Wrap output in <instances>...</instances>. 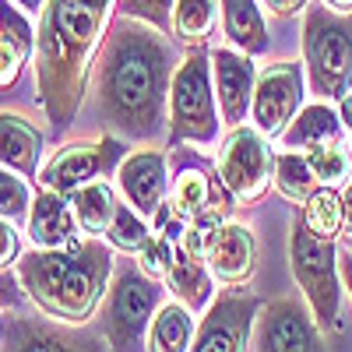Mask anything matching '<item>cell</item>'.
Segmentation results:
<instances>
[{"instance_id": "484cf974", "label": "cell", "mask_w": 352, "mask_h": 352, "mask_svg": "<svg viewBox=\"0 0 352 352\" xmlns=\"http://www.w3.org/2000/svg\"><path fill=\"white\" fill-rule=\"evenodd\" d=\"M272 184H275V190H278L285 201H292V204H303V201L320 187V184H317V176H314V169H310L307 152H292V148L275 152Z\"/></svg>"}, {"instance_id": "2e32d148", "label": "cell", "mask_w": 352, "mask_h": 352, "mask_svg": "<svg viewBox=\"0 0 352 352\" xmlns=\"http://www.w3.org/2000/svg\"><path fill=\"white\" fill-rule=\"evenodd\" d=\"M208 268L215 275V282L222 285H240L254 275L257 268V243H254V232L240 222H226L215 240L208 247Z\"/></svg>"}, {"instance_id": "74e56055", "label": "cell", "mask_w": 352, "mask_h": 352, "mask_svg": "<svg viewBox=\"0 0 352 352\" xmlns=\"http://www.w3.org/2000/svg\"><path fill=\"white\" fill-rule=\"evenodd\" d=\"M338 272H342V285L352 300V250L349 247H338Z\"/></svg>"}, {"instance_id": "ba28073f", "label": "cell", "mask_w": 352, "mask_h": 352, "mask_svg": "<svg viewBox=\"0 0 352 352\" xmlns=\"http://www.w3.org/2000/svg\"><path fill=\"white\" fill-rule=\"evenodd\" d=\"M272 166H275V152L268 148V141L257 127H232L219 148L215 169L219 180L229 190L232 204H254L268 194L272 187Z\"/></svg>"}, {"instance_id": "8d00e7d4", "label": "cell", "mask_w": 352, "mask_h": 352, "mask_svg": "<svg viewBox=\"0 0 352 352\" xmlns=\"http://www.w3.org/2000/svg\"><path fill=\"white\" fill-rule=\"evenodd\" d=\"M261 4L268 8L272 14H278V18H292V14L307 11V4H310V0H261Z\"/></svg>"}, {"instance_id": "9c48e42d", "label": "cell", "mask_w": 352, "mask_h": 352, "mask_svg": "<svg viewBox=\"0 0 352 352\" xmlns=\"http://www.w3.org/2000/svg\"><path fill=\"white\" fill-rule=\"evenodd\" d=\"M124 155L127 144L116 134H106L99 141H71L56 155H50L46 166H39V187H50L56 194H74L81 184L116 173Z\"/></svg>"}, {"instance_id": "277c9868", "label": "cell", "mask_w": 352, "mask_h": 352, "mask_svg": "<svg viewBox=\"0 0 352 352\" xmlns=\"http://www.w3.org/2000/svg\"><path fill=\"white\" fill-rule=\"evenodd\" d=\"M303 67L310 96L324 102L352 96V11L342 14L324 0H310L303 11Z\"/></svg>"}, {"instance_id": "3957f363", "label": "cell", "mask_w": 352, "mask_h": 352, "mask_svg": "<svg viewBox=\"0 0 352 352\" xmlns=\"http://www.w3.org/2000/svg\"><path fill=\"white\" fill-rule=\"evenodd\" d=\"M14 275L43 317L81 328L106 300L113 250L99 236L74 240L67 247H32L18 254Z\"/></svg>"}, {"instance_id": "603a6c76", "label": "cell", "mask_w": 352, "mask_h": 352, "mask_svg": "<svg viewBox=\"0 0 352 352\" xmlns=\"http://www.w3.org/2000/svg\"><path fill=\"white\" fill-rule=\"evenodd\" d=\"M71 197V208H74V219H78V226H81V232L85 236H106V229H109V222H113V215H116V190H113V184L109 180H88V184H81L74 194H67Z\"/></svg>"}, {"instance_id": "f546056e", "label": "cell", "mask_w": 352, "mask_h": 352, "mask_svg": "<svg viewBox=\"0 0 352 352\" xmlns=\"http://www.w3.org/2000/svg\"><path fill=\"white\" fill-rule=\"evenodd\" d=\"M148 236H152L148 219L138 215L127 201H124V204H116V215H113V222H109V229H106V243H109L113 250L138 254Z\"/></svg>"}, {"instance_id": "8fae6325", "label": "cell", "mask_w": 352, "mask_h": 352, "mask_svg": "<svg viewBox=\"0 0 352 352\" xmlns=\"http://www.w3.org/2000/svg\"><path fill=\"white\" fill-rule=\"evenodd\" d=\"M303 67L292 60L268 64L257 74L254 102H250V124L264 138H278L289 120L303 109Z\"/></svg>"}, {"instance_id": "60d3db41", "label": "cell", "mask_w": 352, "mask_h": 352, "mask_svg": "<svg viewBox=\"0 0 352 352\" xmlns=\"http://www.w3.org/2000/svg\"><path fill=\"white\" fill-rule=\"evenodd\" d=\"M328 8H335V11H342V14H349L352 11V0H324Z\"/></svg>"}, {"instance_id": "d4e9b609", "label": "cell", "mask_w": 352, "mask_h": 352, "mask_svg": "<svg viewBox=\"0 0 352 352\" xmlns=\"http://www.w3.org/2000/svg\"><path fill=\"white\" fill-rule=\"evenodd\" d=\"M0 349H81L78 335L60 331V320H4L0 331Z\"/></svg>"}, {"instance_id": "ab89813d", "label": "cell", "mask_w": 352, "mask_h": 352, "mask_svg": "<svg viewBox=\"0 0 352 352\" xmlns=\"http://www.w3.org/2000/svg\"><path fill=\"white\" fill-rule=\"evenodd\" d=\"M14 4L25 11V14H32V18H39L43 14V8H46V0H14Z\"/></svg>"}, {"instance_id": "836d02e7", "label": "cell", "mask_w": 352, "mask_h": 352, "mask_svg": "<svg viewBox=\"0 0 352 352\" xmlns=\"http://www.w3.org/2000/svg\"><path fill=\"white\" fill-rule=\"evenodd\" d=\"M173 4H176V0H116V11L131 14V18H138V21H148V25L162 28V32H169Z\"/></svg>"}, {"instance_id": "1f68e13d", "label": "cell", "mask_w": 352, "mask_h": 352, "mask_svg": "<svg viewBox=\"0 0 352 352\" xmlns=\"http://www.w3.org/2000/svg\"><path fill=\"white\" fill-rule=\"evenodd\" d=\"M32 187H28V176L0 166V215L11 222H28L32 212Z\"/></svg>"}, {"instance_id": "d6986e66", "label": "cell", "mask_w": 352, "mask_h": 352, "mask_svg": "<svg viewBox=\"0 0 352 352\" xmlns=\"http://www.w3.org/2000/svg\"><path fill=\"white\" fill-rule=\"evenodd\" d=\"M219 8H222V36L229 39V46L250 56H264L272 50L268 21H264L257 0H219Z\"/></svg>"}, {"instance_id": "5bb4252c", "label": "cell", "mask_w": 352, "mask_h": 352, "mask_svg": "<svg viewBox=\"0 0 352 352\" xmlns=\"http://www.w3.org/2000/svg\"><path fill=\"white\" fill-rule=\"evenodd\" d=\"M212 78H215V96L222 109L226 127H240L250 116L254 102V85H257V64L254 56L236 46H219L212 50Z\"/></svg>"}, {"instance_id": "f1b7e54d", "label": "cell", "mask_w": 352, "mask_h": 352, "mask_svg": "<svg viewBox=\"0 0 352 352\" xmlns=\"http://www.w3.org/2000/svg\"><path fill=\"white\" fill-rule=\"evenodd\" d=\"M307 159H310V169H314L320 187H342L352 180V148H345V141L310 148Z\"/></svg>"}, {"instance_id": "9a60e30c", "label": "cell", "mask_w": 352, "mask_h": 352, "mask_svg": "<svg viewBox=\"0 0 352 352\" xmlns=\"http://www.w3.org/2000/svg\"><path fill=\"white\" fill-rule=\"evenodd\" d=\"M215 201H232L229 197V190L222 187V180H219V169H215V176H212V169L204 166L201 159H184L180 155V162H176V173L169 176V197H166V204H169V212L180 219V222H187V219H194L197 212H204L208 204H215Z\"/></svg>"}, {"instance_id": "e575fe53", "label": "cell", "mask_w": 352, "mask_h": 352, "mask_svg": "<svg viewBox=\"0 0 352 352\" xmlns=\"http://www.w3.org/2000/svg\"><path fill=\"white\" fill-rule=\"evenodd\" d=\"M18 254H21L18 229H14V222H11V219L0 215V272H8L11 264L18 261Z\"/></svg>"}, {"instance_id": "f35d334b", "label": "cell", "mask_w": 352, "mask_h": 352, "mask_svg": "<svg viewBox=\"0 0 352 352\" xmlns=\"http://www.w3.org/2000/svg\"><path fill=\"white\" fill-rule=\"evenodd\" d=\"M342 208H345V232H342V236H352V180L342 190Z\"/></svg>"}, {"instance_id": "5b68a950", "label": "cell", "mask_w": 352, "mask_h": 352, "mask_svg": "<svg viewBox=\"0 0 352 352\" xmlns=\"http://www.w3.org/2000/svg\"><path fill=\"white\" fill-rule=\"evenodd\" d=\"M222 109L212 78V53L187 50L169 81V144H197L212 148L219 141Z\"/></svg>"}, {"instance_id": "83f0119b", "label": "cell", "mask_w": 352, "mask_h": 352, "mask_svg": "<svg viewBox=\"0 0 352 352\" xmlns=\"http://www.w3.org/2000/svg\"><path fill=\"white\" fill-rule=\"evenodd\" d=\"M229 208H236V204H232V201H215V204H208L204 212H197L194 219H187V222H184L180 247L190 250L194 257H208V247H212V240H215V232L226 226Z\"/></svg>"}, {"instance_id": "8992f818", "label": "cell", "mask_w": 352, "mask_h": 352, "mask_svg": "<svg viewBox=\"0 0 352 352\" xmlns=\"http://www.w3.org/2000/svg\"><path fill=\"white\" fill-rule=\"evenodd\" d=\"M289 264L317 324L324 331H338L342 289H345L338 272V240H320L317 232H310L303 215H296L289 232Z\"/></svg>"}, {"instance_id": "7a4b0ae2", "label": "cell", "mask_w": 352, "mask_h": 352, "mask_svg": "<svg viewBox=\"0 0 352 352\" xmlns=\"http://www.w3.org/2000/svg\"><path fill=\"white\" fill-rule=\"evenodd\" d=\"M113 8L116 0H46L39 14L36 92L53 134H64L81 109Z\"/></svg>"}, {"instance_id": "4dcf8cb0", "label": "cell", "mask_w": 352, "mask_h": 352, "mask_svg": "<svg viewBox=\"0 0 352 352\" xmlns=\"http://www.w3.org/2000/svg\"><path fill=\"white\" fill-rule=\"evenodd\" d=\"M36 25H32V14H25L14 0H0V43L14 46L25 64L36 56Z\"/></svg>"}, {"instance_id": "d590c367", "label": "cell", "mask_w": 352, "mask_h": 352, "mask_svg": "<svg viewBox=\"0 0 352 352\" xmlns=\"http://www.w3.org/2000/svg\"><path fill=\"white\" fill-rule=\"evenodd\" d=\"M21 71H25V56L14 46L0 43V88H11L21 78Z\"/></svg>"}, {"instance_id": "d6a6232c", "label": "cell", "mask_w": 352, "mask_h": 352, "mask_svg": "<svg viewBox=\"0 0 352 352\" xmlns=\"http://www.w3.org/2000/svg\"><path fill=\"white\" fill-rule=\"evenodd\" d=\"M173 257H176V240L166 236V232H152V236L144 240V247L138 250V268L162 282L173 268Z\"/></svg>"}, {"instance_id": "4fadbf2b", "label": "cell", "mask_w": 352, "mask_h": 352, "mask_svg": "<svg viewBox=\"0 0 352 352\" xmlns=\"http://www.w3.org/2000/svg\"><path fill=\"white\" fill-rule=\"evenodd\" d=\"M116 190L138 215L155 219V212L169 197V159L155 148L127 152L124 162L116 166Z\"/></svg>"}, {"instance_id": "b9f144b4", "label": "cell", "mask_w": 352, "mask_h": 352, "mask_svg": "<svg viewBox=\"0 0 352 352\" xmlns=\"http://www.w3.org/2000/svg\"><path fill=\"white\" fill-rule=\"evenodd\" d=\"M342 247H349V250H352V236H342Z\"/></svg>"}, {"instance_id": "4316f807", "label": "cell", "mask_w": 352, "mask_h": 352, "mask_svg": "<svg viewBox=\"0 0 352 352\" xmlns=\"http://www.w3.org/2000/svg\"><path fill=\"white\" fill-rule=\"evenodd\" d=\"M303 222L310 232H317L320 240H338L345 232V208H342V194L338 187H317L303 201Z\"/></svg>"}, {"instance_id": "e0dca14e", "label": "cell", "mask_w": 352, "mask_h": 352, "mask_svg": "<svg viewBox=\"0 0 352 352\" xmlns=\"http://www.w3.org/2000/svg\"><path fill=\"white\" fill-rule=\"evenodd\" d=\"M78 219L67 194H56L50 187H39L28 212V240L32 247H67L78 240Z\"/></svg>"}, {"instance_id": "ffe728a7", "label": "cell", "mask_w": 352, "mask_h": 352, "mask_svg": "<svg viewBox=\"0 0 352 352\" xmlns=\"http://www.w3.org/2000/svg\"><path fill=\"white\" fill-rule=\"evenodd\" d=\"M43 134L18 113H0V166L21 176H39Z\"/></svg>"}, {"instance_id": "7c38bea8", "label": "cell", "mask_w": 352, "mask_h": 352, "mask_svg": "<svg viewBox=\"0 0 352 352\" xmlns=\"http://www.w3.org/2000/svg\"><path fill=\"white\" fill-rule=\"evenodd\" d=\"M250 349H264V352H300V349H320V324L314 310H307L300 300H275L264 303L254 324V338Z\"/></svg>"}, {"instance_id": "cb8c5ba5", "label": "cell", "mask_w": 352, "mask_h": 352, "mask_svg": "<svg viewBox=\"0 0 352 352\" xmlns=\"http://www.w3.org/2000/svg\"><path fill=\"white\" fill-rule=\"evenodd\" d=\"M194 310L184 307L180 300L173 303H159L152 324H148V345L155 352H184L194 345Z\"/></svg>"}, {"instance_id": "44dd1931", "label": "cell", "mask_w": 352, "mask_h": 352, "mask_svg": "<svg viewBox=\"0 0 352 352\" xmlns=\"http://www.w3.org/2000/svg\"><path fill=\"white\" fill-rule=\"evenodd\" d=\"M201 261H204V257H194L190 250L180 247V250H176V257H173L169 275H166L169 292H173V296L180 300L184 307H190L194 314L208 310L212 292H215V275H212V268H204Z\"/></svg>"}, {"instance_id": "6da1fadb", "label": "cell", "mask_w": 352, "mask_h": 352, "mask_svg": "<svg viewBox=\"0 0 352 352\" xmlns=\"http://www.w3.org/2000/svg\"><path fill=\"white\" fill-rule=\"evenodd\" d=\"M176 50L162 28L116 11L96 56V102L109 134L155 141L169 127V81Z\"/></svg>"}, {"instance_id": "7402d4cb", "label": "cell", "mask_w": 352, "mask_h": 352, "mask_svg": "<svg viewBox=\"0 0 352 352\" xmlns=\"http://www.w3.org/2000/svg\"><path fill=\"white\" fill-rule=\"evenodd\" d=\"M219 28V0H176L169 14V36L184 50H208Z\"/></svg>"}, {"instance_id": "30bf717a", "label": "cell", "mask_w": 352, "mask_h": 352, "mask_svg": "<svg viewBox=\"0 0 352 352\" xmlns=\"http://www.w3.org/2000/svg\"><path fill=\"white\" fill-rule=\"evenodd\" d=\"M261 307H264L261 296H254L250 289H243V282L240 285H229L226 292H219V300L208 303L201 328L194 331V345L190 349H197V352L250 349Z\"/></svg>"}, {"instance_id": "52a82bcc", "label": "cell", "mask_w": 352, "mask_h": 352, "mask_svg": "<svg viewBox=\"0 0 352 352\" xmlns=\"http://www.w3.org/2000/svg\"><path fill=\"white\" fill-rule=\"evenodd\" d=\"M162 303L159 278L144 275L138 264H127L113 275L106 300H102V338L109 349H144L148 345V324Z\"/></svg>"}, {"instance_id": "ac0fdd59", "label": "cell", "mask_w": 352, "mask_h": 352, "mask_svg": "<svg viewBox=\"0 0 352 352\" xmlns=\"http://www.w3.org/2000/svg\"><path fill=\"white\" fill-rule=\"evenodd\" d=\"M345 124H342V113H338V102H310L303 106L296 116L289 120V127L278 134L282 148H292V152H310V148H320V144H331V141H345Z\"/></svg>"}]
</instances>
